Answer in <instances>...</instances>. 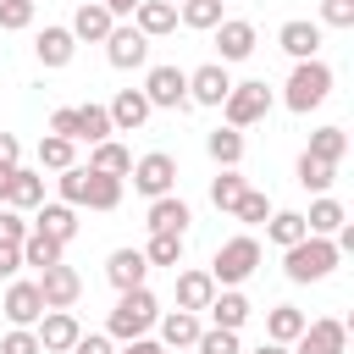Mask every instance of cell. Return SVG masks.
Returning <instances> with one entry per match:
<instances>
[{
    "mask_svg": "<svg viewBox=\"0 0 354 354\" xmlns=\"http://www.w3.org/2000/svg\"><path fill=\"white\" fill-rule=\"evenodd\" d=\"M177 22L194 28V33H210V28L221 22V0H183V6H177Z\"/></svg>",
    "mask_w": 354,
    "mask_h": 354,
    "instance_id": "37",
    "label": "cell"
},
{
    "mask_svg": "<svg viewBox=\"0 0 354 354\" xmlns=\"http://www.w3.org/2000/svg\"><path fill=\"white\" fill-rule=\"evenodd\" d=\"M243 227H266V216H271V199L260 194V188H243V199H238V210H232Z\"/></svg>",
    "mask_w": 354,
    "mask_h": 354,
    "instance_id": "42",
    "label": "cell"
},
{
    "mask_svg": "<svg viewBox=\"0 0 354 354\" xmlns=\"http://www.w3.org/2000/svg\"><path fill=\"white\" fill-rule=\"evenodd\" d=\"M210 33H216V50H221V66L254 55V22H243V17H221Z\"/></svg>",
    "mask_w": 354,
    "mask_h": 354,
    "instance_id": "11",
    "label": "cell"
},
{
    "mask_svg": "<svg viewBox=\"0 0 354 354\" xmlns=\"http://www.w3.org/2000/svg\"><path fill=\"white\" fill-rule=\"evenodd\" d=\"M17 155H22L17 133H0V171H11V166H17Z\"/></svg>",
    "mask_w": 354,
    "mask_h": 354,
    "instance_id": "51",
    "label": "cell"
},
{
    "mask_svg": "<svg viewBox=\"0 0 354 354\" xmlns=\"http://www.w3.org/2000/svg\"><path fill=\"white\" fill-rule=\"evenodd\" d=\"M33 232H44V238H55V243H72L77 238V210L72 205H61V199H50V205H39L33 210V221H28Z\"/></svg>",
    "mask_w": 354,
    "mask_h": 354,
    "instance_id": "16",
    "label": "cell"
},
{
    "mask_svg": "<svg viewBox=\"0 0 354 354\" xmlns=\"http://www.w3.org/2000/svg\"><path fill=\"white\" fill-rule=\"evenodd\" d=\"M343 221H348V210H343V205H337L332 194H321V199L310 205V216H304V227H310V238H332V232H337Z\"/></svg>",
    "mask_w": 354,
    "mask_h": 354,
    "instance_id": "30",
    "label": "cell"
},
{
    "mask_svg": "<svg viewBox=\"0 0 354 354\" xmlns=\"http://www.w3.org/2000/svg\"><path fill=\"white\" fill-rule=\"evenodd\" d=\"M88 171H105V177H122V183H127V171H133V149L116 144V138H105V144L88 149Z\"/></svg>",
    "mask_w": 354,
    "mask_h": 354,
    "instance_id": "27",
    "label": "cell"
},
{
    "mask_svg": "<svg viewBox=\"0 0 354 354\" xmlns=\"http://www.w3.org/2000/svg\"><path fill=\"white\" fill-rule=\"evenodd\" d=\"M111 133H116V127H111V111H105V105H77V144L94 149V144H105Z\"/></svg>",
    "mask_w": 354,
    "mask_h": 354,
    "instance_id": "32",
    "label": "cell"
},
{
    "mask_svg": "<svg viewBox=\"0 0 354 354\" xmlns=\"http://www.w3.org/2000/svg\"><path fill=\"white\" fill-rule=\"evenodd\" d=\"M326 94H332V66L315 55V61H293V72H288V83H282V105L293 111V116H310L315 105H326Z\"/></svg>",
    "mask_w": 354,
    "mask_h": 354,
    "instance_id": "2",
    "label": "cell"
},
{
    "mask_svg": "<svg viewBox=\"0 0 354 354\" xmlns=\"http://www.w3.org/2000/svg\"><path fill=\"white\" fill-rule=\"evenodd\" d=\"M133 28L144 39H166L177 28V0H138L133 6Z\"/></svg>",
    "mask_w": 354,
    "mask_h": 354,
    "instance_id": "18",
    "label": "cell"
},
{
    "mask_svg": "<svg viewBox=\"0 0 354 354\" xmlns=\"http://www.w3.org/2000/svg\"><path fill=\"white\" fill-rule=\"evenodd\" d=\"M155 321H160L155 293H149V288H127V293H116V310H111V321H105V337H111V343H133V337H149Z\"/></svg>",
    "mask_w": 354,
    "mask_h": 354,
    "instance_id": "1",
    "label": "cell"
},
{
    "mask_svg": "<svg viewBox=\"0 0 354 354\" xmlns=\"http://www.w3.org/2000/svg\"><path fill=\"white\" fill-rule=\"evenodd\" d=\"M17 171V166H11ZM11 171H0V205H6V188H11Z\"/></svg>",
    "mask_w": 354,
    "mask_h": 354,
    "instance_id": "55",
    "label": "cell"
},
{
    "mask_svg": "<svg viewBox=\"0 0 354 354\" xmlns=\"http://www.w3.org/2000/svg\"><path fill=\"white\" fill-rule=\"evenodd\" d=\"M343 348H348V326L337 315L304 321V332L293 337V354H343Z\"/></svg>",
    "mask_w": 354,
    "mask_h": 354,
    "instance_id": "9",
    "label": "cell"
},
{
    "mask_svg": "<svg viewBox=\"0 0 354 354\" xmlns=\"http://www.w3.org/2000/svg\"><path fill=\"white\" fill-rule=\"evenodd\" d=\"M216 299V282H210V271H177V310H205Z\"/></svg>",
    "mask_w": 354,
    "mask_h": 354,
    "instance_id": "28",
    "label": "cell"
},
{
    "mask_svg": "<svg viewBox=\"0 0 354 354\" xmlns=\"http://www.w3.org/2000/svg\"><path fill=\"white\" fill-rule=\"evenodd\" d=\"M50 133L77 144V105H61V111H50Z\"/></svg>",
    "mask_w": 354,
    "mask_h": 354,
    "instance_id": "48",
    "label": "cell"
},
{
    "mask_svg": "<svg viewBox=\"0 0 354 354\" xmlns=\"http://www.w3.org/2000/svg\"><path fill=\"white\" fill-rule=\"evenodd\" d=\"M66 28H72V39H83V44H105V39H111V28H116V17H111L100 0H83V6H77V17H72Z\"/></svg>",
    "mask_w": 354,
    "mask_h": 354,
    "instance_id": "19",
    "label": "cell"
},
{
    "mask_svg": "<svg viewBox=\"0 0 354 354\" xmlns=\"http://www.w3.org/2000/svg\"><path fill=\"white\" fill-rule=\"evenodd\" d=\"M144 100H149V111H188V72L183 66H149Z\"/></svg>",
    "mask_w": 354,
    "mask_h": 354,
    "instance_id": "7",
    "label": "cell"
},
{
    "mask_svg": "<svg viewBox=\"0 0 354 354\" xmlns=\"http://www.w3.org/2000/svg\"><path fill=\"white\" fill-rule=\"evenodd\" d=\"M304 310L299 304H277V310H266V343H282V348H293V337L304 332Z\"/></svg>",
    "mask_w": 354,
    "mask_h": 354,
    "instance_id": "26",
    "label": "cell"
},
{
    "mask_svg": "<svg viewBox=\"0 0 354 354\" xmlns=\"http://www.w3.org/2000/svg\"><path fill=\"white\" fill-rule=\"evenodd\" d=\"M83 188H88V166H66L61 177H55V194H61V205H83Z\"/></svg>",
    "mask_w": 354,
    "mask_h": 354,
    "instance_id": "41",
    "label": "cell"
},
{
    "mask_svg": "<svg viewBox=\"0 0 354 354\" xmlns=\"http://www.w3.org/2000/svg\"><path fill=\"white\" fill-rule=\"evenodd\" d=\"M194 354H243L238 348V332H221V326H205L194 337Z\"/></svg>",
    "mask_w": 354,
    "mask_h": 354,
    "instance_id": "43",
    "label": "cell"
},
{
    "mask_svg": "<svg viewBox=\"0 0 354 354\" xmlns=\"http://www.w3.org/2000/svg\"><path fill=\"white\" fill-rule=\"evenodd\" d=\"M160 348H194V337L205 332V321L194 310H160Z\"/></svg>",
    "mask_w": 354,
    "mask_h": 354,
    "instance_id": "22",
    "label": "cell"
},
{
    "mask_svg": "<svg viewBox=\"0 0 354 354\" xmlns=\"http://www.w3.org/2000/svg\"><path fill=\"white\" fill-rule=\"evenodd\" d=\"M304 155H315V160L337 166V160L348 155V133H343V127H315V133H310V149H304Z\"/></svg>",
    "mask_w": 354,
    "mask_h": 354,
    "instance_id": "34",
    "label": "cell"
},
{
    "mask_svg": "<svg viewBox=\"0 0 354 354\" xmlns=\"http://www.w3.org/2000/svg\"><path fill=\"white\" fill-rule=\"evenodd\" d=\"M66 166H77V144L44 133V138H39V171H66Z\"/></svg>",
    "mask_w": 354,
    "mask_h": 354,
    "instance_id": "35",
    "label": "cell"
},
{
    "mask_svg": "<svg viewBox=\"0 0 354 354\" xmlns=\"http://www.w3.org/2000/svg\"><path fill=\"white\" fill-rule=\"evenodd\" d=\"M116 354H166V348H160L155 337H133V343H122Z\"/></svg>",
    "mask_w": 354,
    "mask_h": 354,
    "instance_id": "52",
    "label": "cell"
},
{
    "mask_svg": "<svg viewBox=\"0 0 354 354\" xmlns=\"http://www.w3.org/2000/svg\"><path fill=\"white\" fill-rule=\"evenodd\" d=\"M149 232H188V221H194V210H188V199H177V194H160V199H149Z\"/></svg>",
    "mask_w": 354,
    "mask_h": 354,
    "instance_id": "20",
    "label": "cell"
},
{
    "mask_svg": "<svg viewBox=\"0 0 354 354\" xmlns=\"http://www.w3.org/2000/svg\"><path fill=\"white\" fill-rule=\"evenodd\" d=\"M77 293H83V277H77L66 260L50 266V271H39V299H44V310H72Z\"/></svg>",
    "mask_w": 354,
    "mask_h": 354,
    "instance_id": "10",
    "label": "cell"
},
{
    "mask_svg": "<svg viewBox=\"0 0 354 354\" xmlns=\"http://www.w3.org/2000/svg\"><path fill=\"white\" fill-rule=\"evenodd\" d=\"M243 188H249V183H243L238 171H221V177H210V205H216V210H238Z\"/></svg>",
    "mask_w": 354,
    "mask_h": 354,
    "instance_id": "40",
    "label": "cell"
},
{
    "mask_svg": "<svg viewBox=\"0 0 354 354\" xmlns=\"http://www.w3.org/2000/svg\"><path fill=\"white\" fill-rule=\"evenodd\" d=\"M227 88H232V77H227L221 61H205V66L188 72V105H221Z\"/></svg>",
    "mask_w": 354,
    "mask_h": 354,
    "instance_id": "13",
    "label": "cell"
},
{
    "mask_svg": "<svg viewBox=\"0 0 354 354\" xmlns=\"http://www.w3.org/2000/svg\"><path fill=\"white\" fill-rule=\"evenodd\" d=\"M249 310H254V304H249V299H243L238 288H216V299L205 304L210 326H221V332H238V326L249 321Z\"/></svg>",
    "mask_w": 354,
    "mask_h": 354,
    "instance_id": "21",
    "label": "cell"
},
{
    "mask_svg": "<svg viewBox=\"0 0 354 354\" xmlns=\"http://www.w3.org/2000/svg\"><path fill=\"white\" fill-rule=\"evenodd\" d=\"M33 227H28V216L22 210H11V205H0V243H22Z\"/></svg>",
    "mask_w": 354,
    "mask_h": 354,
    "instance_id": "45",
    "label": "cell"
},
{
    "mask_svg": "<svg viewBox=\"0 0 354 354\" xmlns=\"http://www.w3.org/2000/svg\"><path fill=\"white\" fill-rule=\"evenodd\" d=\"M299 188H310V194H326L332 183H337V166H326V160H315V155H299Z\"/></svg>",
    "mask_w": 354,
    "mask_h": 354,
    "instance_id": "38",
    "label": "cell"
},
{
    "mask_svg": "<svg viewBox=\"0 0 354 354\" xmlns=\"http://www.w3.org/2000/svg\"><path fill=\"white\" fill-rule=\"evenodd\" d=\"M33 0H0V28L6 33H22V28H33Z\"/></svg>",
    "mask_w": 354,
    "mask_h": 354,
    "instance_id": "44",
    "label": "cell"
},
{
    "mask_svg": "<svg viewBox=\"0 0 354 354\" xmlns=\"http://www.w3.org/2000/svg\"><path fill=\"white\" fill-rule=\"evenodd\" d=\"M17 249H22V266H39V271L61 266V254H66V243H55V238H44V232H28Z\"/></svg>",
    "mask_w": 354,
    "mask_h": 354,
    "instance_id": "33",
    "label": "cell"
},
{
    "mask_svg": "<svg viewBox=\"0 0 354 354\" xmlns=\"http://www.w3.org/2000/svg\"><path fill=\"white\" fill-rule=\"evenodd\" d=\"M266 111H271V88L266 83H232L227 88V100H221V116H227V127H254V122H266Z\"/></svg>",
    "mask_w": 354,
    "mask_h": 354,
    "instance_id": "5",
    "label": "cell"
},
{
    "mask_svg": "<svg viewBox=\"0 0 354 354\" xmlns=\"http://www.w3.org/2000/svg\"><path fill=\"white\" fill-rule=\"evenodd\" d=\"M17 271H22V249H17V243H0V277L11 282Z\"/></svg>",
    "mask_w": 354,
    "mask_h": 354,
    "instance_id": "50",
    "label": "cell"
},
{
    "mask_svg": "<svg viewBox=\"0 0 354 354\" xmlns=\"http://www.w3.org/2000/svg\"><path fill=\"white\" fill-rule=\"evenodd\" d=\"M0 354H39V337H33V326H11V332L0 337Z\"/></svg>",
    "mask_w": 354,
    "mask_h": 354,
    "instance_id": "47",
    "label": "cell"
},
{
    "mask_svg": "<svg viewBox=\"0 0 354 354\" xmlns=\"http://www.w3.org/2000/svg\"><path fill=\"white\" fill-rule=\"evenodd\" d=\"M266 238H271L277 249H293L299 238H310V227H304L299 210H271V216H266Z\"/></svg>",
    "mask_w": 354,
    "mask_h": 354,
    "instance_id": "31",
    "label": "cell"
},
{
    "mask_svg": "<svg viewBox=\"0 0 354 354\" xmlns=\"http://www.w3.org/2000/svg\"><path fill=\"white\" fill-rule=\"evenodd\" d=\"M205 149H210V160H216L221 171H238V160H243V133H238V127H216V133L205 138Z\"/></svg>",
    "mask_w": 354,
    "mask_h": 354,
    "instance_id": "29",
    "label": "cell"
},
{
    "mask_svg": "<svg viewBox=\"0 0 354 354\" xmlns=\"http://www.w3.org/2000/svg\"><path fill=\"white\" fill-rule=\"evenodd\" d=\"M0 310H6V321H11V326H39V315H44L39 282H17V277H11V288H6Z\"/></svg>",
    "mask_w": 354,
    "mask_h": 354,
    "instance_id": "14",
    "label": "cell"
},
{
    "mask_svg": "<svg viewBox=\"0 0 354 354\" xmlns=\"http://www.w3.org/2000/svg\"><path fill=\"white\" fill-rule=\"evenodd\" d=\"M100 6H105L111 17H133V6H138V0H100Z\"/></svg>",
    "mask_w": 354,
    "mask_h": 354,
    "instance_id": "53",
    "label": "cell"
},
{
    "mask_svg": "<svg viewBox=\"0 0 354 354\" xmlns=\"http://www.w3.org/2000/svg\"><path fill=\"white\" fill-rule=\"evenodd\" d=\"M105 111H111V127H116V133H138V127L149 122V100H144V88H122Z\"/></svg>",
    "mask_w": 354,
    "mask_h": 354,
    "instance_id": "23",
    "label": "cell"
},
{
    "mask_svg": "<svg viewBox=\"0 0 354 354\" xmlns=\"http://www.w3.org/2000/svg\"><path fill=\"white\" fill-rule=\"evenodd\" d=\"M33 6H39V0H33Z\"/></svg>",
    "mask_w": 354,
    "mask_h": 354,
    "instance_id": "56",
    "label": "cell"
},
{
    "mask_svg": "<svg viewBox=\"0 0 354 354\" xmlns=\"http://www.w3.org/2000/svg\"><path fill=\"white\" fill-rule=\"evenodd\" d=\"M254 354H293V348H282V343H260Z\"/></svg>",
    "mask_w": 354,
    "mask_h": 354,
    "instance_id": "54",
    "label": "cell"
},
{
    "mask_svg": "<svg viewBox=\"0 0 354 354\" xmlns=\"http://www.w3.org/2000/svg\"><path fill=\"white\" fill-rule=\"evenodd\" d=\"M144 277H149V260H144V249H116V254L105 260V282H111L116 293H127V288H144Z\"/></svg>",
    "mask_w": 354,
    "mask_h": 354,
    "instance_id": "17",
    "label": "cell"
},
{
    "mask_svg": "<svg viewBox=\"0 0 354 354\" xmlns=\"http://www.w3.org/2000/svg\"><path fill=\"white\" fill-rule=\"evenodd\" d=\"M127 177H133V188H138L144 199H160V194H177V160H171L166 149H149V155H138Z\"/></svg>",
    "mask_w": 354,
    "mask_h": 354,
    "instance_id": "6",
    "label": "cell"
},
{
    "mask_svg": "<svg viewBox=\"0 0 354 354\" xmlns=\"http://www.w3.org/2000/svg\"><path fill=\"white\" fill-rule=\"evenodd\" d=\"M33 55H39V66H66L72 55H77V39H72V28H44L39 39H33Z\"/></svg>",
    "mask_w": 354,
    "mask_h": 354,
    "instance_id": "24",
    "label": "cell"
},
{
    "mask_svg": "<svg viewBox=\"0 0 354 354\" xmlns=\"http://www.w3.org/2000/svg\"><path fill=\"white\" fill-rule=\"evenodd\" d=\"M105 61L116 66V72H133V66H144L149 61V39L127 22V28H111V39H105Z\"/></svg>",
    "mask_w": 354,
    "mask_h": 354,
    "instance_id": "12",
    "label": "cell"
},
{
    "mask_svg": "<svg viewBox=\"0 0 354 354\" xmlns=\"http://www.w3.org/2000/svg\"><path fill=\"white\" fill-rule=\"evenodd\" d=\"M33 337H39V354H72V343L83 337V326H77L72 310H44L39 326H33Z\"/></svg>",
    "mask_w": 354,
    "mask_h": 354,
    "instance_id": "8",
    "label": "cell"
},
{
    "mask_svg": "<svg viewBox=\"0 0 354 354\" xmlns=\"http://www.w3.org/2000/svg\"><path fill=\"white\" fill-rule=\"evenodd\" d=\"M321 28H354V0H321Z\"/></svg>",
    "mask_w": 354,
    "mask_h": 354,
    "instance_id": "46",
    "label": "cell"
},
{
    "mask_svg": "<svg viewBox=\"0 0 354 354\" xmlns=\"http://www.w3.org/2000/svg\"><path fill=\"white\" fill-rule=\"evenodd\" d=\"M337 249H332V238H299L293 249H282V271H288V282H321V277H332L337 271Z\"/></svg>",
    "mask_w": 354,
    "mask_h": 354,
    "instance_id": "3",
    "label": "cell"
},
{
    "mask_svg": "<svg viewBox=\"0 0 354 354\" xmlns=\"http://www.w3.org/2000/svg\"><path fill=\"white\" fill-rule=\"evenodd\" d=\"M254 266H260V243H254L249 232H238V238H227V243L216 249L210 282H216V288H243V282L254 277Z\"/></svg>",
    "mask_w": 354,
    "mask_h": 354,
    "instance_id": "4",
    "label": "cell"
},
{
    "mask_svg": "<svg viewBox=\"0 0 354 354\" xmlns=\"http://www.w3.org/2000/svg\"><path fill=\"white\" fill-rule=\"evenodd\" d=\"M277 44H282L293 61H315V55H321V22L293 17V22H282V28H277Z\"/></svg>",
    "mask_w": 354,
    "mask_h": 354,
    "instance_id": "15",
    "label": "cell"
},
{
    "mask_svg": "<svg viewBox=\"0 0 354 354\" xmlns=\"http://www.w3.org/2000/svg\"><path fill=\"white\" fill-rule=\"evenodd\" d=\"M144 260L149 266H183V238L177 232H149V243H144Z\"/></svg>",
    "mask_w": 354,
    "mask_h": 354,
    "instance_id": "39",
    "label": "cell"
},
{
    "mask_svg": "<svg viewBox=\"0 0 354 354\" xmlns=\"http://www.w3.org/2000/svg\"><path fill=\"white\" fill-rule=\"evenodd\" d=\"M83 205H88V210H116V205H122V177H105V171H88V188H83Z\"/></svg>",
    "mask_w": 354,
    "mask_h": 354,
    "instance_id": "36",
    "label": "cell"
},
{
    "mask_svg": "<svg viewBox=\"0 0 354 354\" xmlns=\"http://www.w3.org/2000/svg\"><path fill=\"white\" fill-rule=\"evenodd\" d=\"M72 354H116V343H111L105 332H83V337L72 343Z\"/></svg>",
    "mask_w": 354,
    "mask_h": 354,
    "instance_id": "49",
    "label": "cell"
},
{
    "mask_svg": "<svg viewBox=\"0 0 354 354\" xmlns=\"http://www.w3.org/2000/svg\"><path fill=\"white\" fill-rule=\"evenodd\" d=\"M6 205H11V210H22V216H28V210H39V205H44V171L17 166V171H11V188H6Z\"/></svg>",
    "mask_w": 354,
    "mask_h": 354,
    "instance_id": "25",
    "label": "cell"
}]
</instances>
